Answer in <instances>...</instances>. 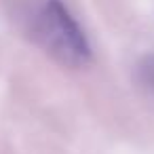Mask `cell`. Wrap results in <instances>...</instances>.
Returning <instances> with one entry per match:
<instances>
[{
	"label": "cell",
	"mask_w": 154,
	"mask_h": 154,
	"mask_svg": "<svg viewBox=\"0 0 154 154\" xmlns=\"http://www.w3.org/2000/svg\"><path fill=\"white\" fill-rule=\"evenodd\" d=\"M32 40L59 66L78 70L91 63V42L63 0H42L30 17Z\"/></svg>",
	"instance_id": "1"
},
{
	"label": "cell",
	"mask_w": 154,
	"mask_h": 154,
	"mask_svg": "<svg viewBox=\"0 0 154 154\" xmlns=\"http://www.w3.org/2000/svg\"><path fill=\"white\" fill-rule=\"evenodd\" d=\"M133 78H135V85H137L141 91L154 95V53L143 55V57L135 63Z\"/></svg>",
	"instance_id": "2"
}]
</instances>
